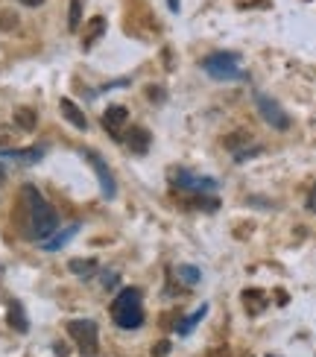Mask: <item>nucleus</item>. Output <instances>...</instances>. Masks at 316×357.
Segmentation results:
<instances>
[{
	"label": "nucleus",
	"mask_w": 316,
	"mask_h": 357,
	"mask_svg": "<svg viewBox=\"0 0 316 357\" xmlns=\"http://www.w3.org/2000/svg\"><path fill=\"white\" fill-rule=\"evenodd\" d=\"M112 319L120 325V328H141V322H144V305H141V293L135 290V287H126L123 293L114 299L112 305Z\"/></svg>",
	"instance_id": "f03ea898"
},
{
	"label": "nucleus",
	"mask_w": 316,
	"mask_h": 357,
	"mask_svg": "<svg viewBox=\"0 0 316 357\" xmlns=\"http://www.w3.org/2000/svg\"><path fill=\"white\" fill-rule=\"evenodd\" d=\"M167 351H170V343H158V346L153 349V354H156V357H161V354H167Z\"/></svg>",
	"instance_id": "4be33fe9"
},
{
	"label": "nucleus",
	"mask_w": 316,
	"mask_h": 357,
	"mask_svg": "<svg viewBox=\"0 0 316 357\" xmlns=\"http://www.w3.org/2000/svg\"><path fill=\"white\" fill-rule=\"evenodd\" d=\"M70 273H73V275H91V273H97V261H91V258H77V261H70Z\"/></svg>",
	"instance_id": "ddd939ff"
},
{
	"label": "nucleus",
	"mask_w": 316,
	"mask_h": 357,
	"mask_svg": "<svg viewBox=\"0 0 316 357\" xmlns=\"http://www.w3.org/2000/svg\"><path fill=\"white\" fill-rule=\"evenodd\" d=\"M170 9H173V12L179 9V0H170Z\"/></svg>",
	"instance_id": "393cba45"
},
{
	"label": "nucleus",
	"mask_w": 316,
	"mask_h": 357,
	"mask_svg": "<svg viewBox=\"0 0 316 357\" xmlns=\"http://www.w3.org/2000/svg\"><path fill=\"white\" fill-rule=\"evenodd\" d=\"M179 275H182L188 284H197L200 281V270H193V266H179Z\"/></svg>",
	"instance_id": "a211bd4d"
},
{
	"label": "nucleus",
	"mask_w": 316,
	"mask_h": 357,
	"mask_svg": "<svg viewBox=\"0 0 316 357\" xmlns=\"http://www.w3.org/2000/svg\"><path fill=\"white\" fill-rule=\"evenodd\" d=\"M24 202L29 208V229H33V237H38V241L50 237L56 231V226H59L56 208L44 199L33 185H24Z\"/></svg>",
	"instance_id": "f257e3e1"
},
{
	"label": "nucleus",
	"mask_w": 316,
	"mask_h": 357,
	"mask_svg": "<svg viewBox=\"0 0 316 357\" xmlns=\"http://www.w3.org/2000/svg\"><path fill=\"white\" fill-rule=\"evenodd\" d=\"M15 123H18L24 132H29L36 126V112L33 109H15Z\"/></svg>",
	"instance_id": "4468645a"
},
{
	"label": "nucleus",
	"mask_w": 316,
	"mask_h": 357,
	"mask_svg": "<svg viewBox=\"0 0 316 357\" xmlns=\"http://www.w3.org/2000/svg\"><path fill=\"white\" fill-rule=\"evenodd\" d=\"M68 334H70V340L77 343V349L85 357L97 354V325L91 319H73V322H68Z\"/></svg>",
	"instance_id": "7ed1b4c3"
},
{
	"label": "nucleus",
	"mask_w": 316,
	"mask_h": 357,
	"mask_svg": "<svg viewBox=\"0 0 316 357\" xmlns=\"http://www.w3.org/2000/svg\"><path fill=\"white\" fill-rule=\"evenodd\" d=\"M126 123H129V112L123 106H109V112L103 114V126L114 138H123V126Z\"/></svg>",
	"instance_id": "0eeeda50"
},
{
	"label": "nucleus",
	"mask_w": 316,
	"mask_h": 357,
	"mask_svg": "<svg viewBox=\"0 0 316 357\" xmlns=\"http://www.w3.org/2000/svg\"><path fill=\"white\" fill-rule=\"evenodd\" d=\"M9 325H12V328H18V331H27V328H29V322H27V317H24V307H21L18 302L9 305Z\"/></svg>",
	"instance_id": "9b49d317"
},
{
	"label": "nucleus",
	"mask_w": 316,
	"mask_h": 357,
	"mask_svg": "<svg viewBox=\"0 0 316 357\" xmlns=\"http://www.w3.org/2000/svg\"><path fill=\"white\" fill-rule=\"evenodd\" d=\"M59 109H62V117L70 123V126H77V129H88V121H85V112L77 106L73 100L62 97V102H59Z\"/></svg>",
	"instance_id": "9d476101"
},
{
	"label": "nucleus",
	"mask_w": 316,
	"mask_h": 357,
	"mask_svg": "<svg viewBox=\"0 0 316 357\" xmlns=\"http://www.w3.org/2000/svg\"><path fill=\"white\" fill-rule=\"evenodd\" d=\"M100 281H103V290H112L117 284V273H103Z\"/></svg>",
	"instance_id": "6ab92c4d"
},
{
	"label": "nucleus",
	"mask_w": 316,
	"mask_h": 357,
	"mask_svg": "<svg viewBox=\"0 0 316 357\" xmlns=\"http://www.w3.org/2000/svg\"><path fill=\"white\" fill-rule=\"evenodd\" d=\"M18 3H21V6H29V9H36V6L44 3V0H18Z\"/></svg>",
	"instance_id": "5701e85b"
},
{
	"label": "nucleus",
	"mask_w": 316,
	"mask_h": 357,
	"mask_svg": "<svg viewBox=\"0 0 316 357\" xmlns=\"http://www.w3.org/2000/svg\"><path fill=\"white\" fill-rule=\"evenodd\" d=\"M88 161H91V167H94V173H97V178H100V188H103V197L105 199H114V193H117V185H114V176L109 173V165L97 155V153H91V150H85L82 153Z\"/></svg>",
	"instance_id": "423d86ee"
},
{
	"label": "nucleus",
	"mask_w": 316,
	"mask_h": 357,
	"mask_svg": "<svg viewBox=\"0 0 316 357\" xmlns=\"http://www.w3.org/2000/svg\"><path fill=\"white\" fill-rule=\"evenodd\" d=\"M103 29H105V21L100 18V15H97V18H91V21H88V36L82 38V44H85V47H91V44L103 36Z\"/></svg>",
	"instance_id": "f8f14e48"
},
{
	"label": "nucleus",
	"mask_w": 316,
	"mask_h": 357,
	"mask_svg": "<svg viewBox=\"0 0 316 357\" xmlns=\"http://www.w3.org/2000/svg\"><path fill=\"white\" fill-rule=\"evenodd\" d=\"M149 144H153V138H149V132H146L144 126H132V129L126 132V146H129L132 153L144 155V153L149 150Z\"/></svg>",
	"instance_id": "1a4fd4ad"
},
{
	"label": "nucleus",
	"mask_w": 316,
	"mask_h": 357,
	"mask_svg": "<svg viewBox=\"0 0 316 357\" xmlns=\"http://www.w3.org/2000/svg\"><path fill=\"white\" fill-rule=\"evenodd\" d=\"M255 102H258V112H261V117L264 121L273 126V129H278V132H284V129H290V117H287V112H284L278 102L273 100V97H266V94H258L255 97Z\"/></svg>",
	"instance_id": "39448f33"
},
{
	"label": "nucleus",
	"mask_w": 316,
	"mask_h": 357,
	"mask_svg": "<svg viewBox=\"0 0 316 357\" xmlns=\"http://www.w3.org/2000/svg\"><path fill=\"white\" fill-rule=\"evenodd\" d=\"M80 18H82V0H70V15H68V29L77 33L80 29Z\"/></svg>",
	"instance_id": "2eb2a0df"
},
{
	"label": "nucleus",
	"mask_w": 316,
	"mask_h": 357,
	"mask_svg": "<svg viewBox=\"0 0 316 357\" xmlns=\"http://www.w3.org/2000/svg\"><path fill=\"white\" fill-rule=\"evenodd\" d=\"M308 208H310V211H316V185H313L310 193H308Z\"/></svg>",
	"instance_id": "412c9836"
},
{
	"label": "nucleus",
	"mask_w": 316,
	"mask_h": 357,
	"mask_svg": "<svg viewBox=\"0 0 316 357\" xmlns=\"http://www.w3.org/2000/svg\"><path fill=\"white\" fill-rule=\"evenodd\" d=\"M243 302L252 305V314H261L264 310V296L261 293H243Z\"/></svg>",
	"instance_id": "f3484780"
},
{
	"label": "nucleus",
	"mask_w": 316,
	"mask_h": 357,
	"mask_svg": "<svg viewBox=\"0 0 316 357\" xmlns=\"http://www.w3.org/2000/svg\"><path fill=\"white\" fill-rule=\"evenodd\" d=\"M3 182H6V167L0 165V185H3Z\"/></svg>",
	"instance_id": "b1692460"
},
{
	"label": "nucleus",
	"mask_w": 316,
	"mask_h": 357,
	"mask_svg": "<svg viewBox=\"0 0 316 357\" xmlns=\"http://www.w3.org/2000/svg\"><path fill=\"white\" fill-rule=\"evenodd\" d=\"M202 65L214 79H243V70L237 65V53H214Z\"/></svg>",
	"instance_id": "20e7f679"
},
{
	"label": "nucleus",
	"mask_w": 316,
	"mask_h": 357,
	"mask_svg": "<svg viewBox=\"0 0 316 357\" xmlns=\"http://www.w3.org/2000/svg\"><path fill=\"white\" fill-rule=\"evenodd\" d=\"M173 182H176L179 188H188V190H214V188H217L214 178H208V176H193V173H188V170H176V173H173Z\"/></svg>",
	"instance_id": "6e6552de"
},
{
	"label": "nucleus",
	"mask_w": 316,
	"mask_h": 357,
	"mask_svg": "<svg viewBox=\"0 0 316 357\" xmlns=\"http://www.w3.org/2000/svg\"><path fill=\"white\" fill-rule=\"evenodd\" d=\"M73 234H77V226H70V229H65L62 234H56L53 241H47V243H44V249H47V252H53V249H59V246H65V243L70 241Z\"/></svg>",
	"instance_id": "dca6fc26"
},
{
	"label": "nucleus",
	"mask_w": 316,
	"mask_h": 357,
	"mask_svg": "<svg viewBox=\"0 0 316 357\" xmlns=\"http://www.w3.org/2000/svg\"><path fill=\"white\" fill-rule=\"evenodd\" d=\"M205 310H208V307H205V305H202V307H200V310H197V314H193V317H190V319H188V322H185V325H182V331H188V328H193V325H197V322H200V319H202V317H205Z\"/></svg>",
	"instance_id": "aec40b11"
}]
</instances>
